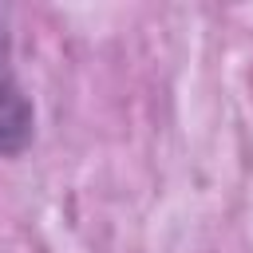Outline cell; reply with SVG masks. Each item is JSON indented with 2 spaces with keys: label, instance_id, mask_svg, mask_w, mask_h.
I'll use <instances>...</instances> for the list:
<instances>
[{
  "label": "cell",
  "instance_id": "1",
  "mask_svg": "<svg viewBox=\"0 0 253 253\" xmlns=\"http://www.w3.org/2000/svg\"><path fill=\"white\" fill-rule=\"evenodd\" d=\"M4 47V40H0ZM36 130V111L32 99L24 95V87L16 83V75L8 71L4 55H0V154H20L32 142Z\"/></svg>",
  "mask_w": 253,
  "mask_h": 253
}]
</instances>
